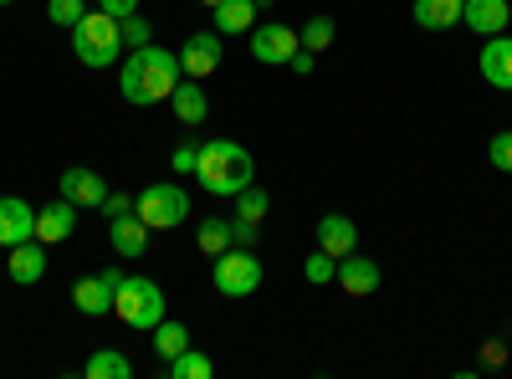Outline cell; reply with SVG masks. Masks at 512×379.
Segmentation results:
<instances>
[{
    "label": "cell",
    "mask_w": 512,
    "mask_h": 379,
    "mask_svg": "<svg viewBox=\"0 0 512 379\" xmlns=\"http://www.w3.org/2000/svg\"><path fill=\"white\" fill-rule=\"evenodd\" d=\"M338 287L349 292V298H369V292H379V262L359 257V251H349V257H338Z\"/></svg>",
    "instance_id": "cell-15"
},
{
    "label": "cell",
    "mask_w": 512,
    "mask_h": 379,
    "mask_svg": "<svg viewBox=\"0 0 512 379\" xmlns=\"http://www.w3.org/2000/svg\"><path fill=\"white\" fill-rule=\"evenodd\" d=\"M477 67H482V82L497 93H512V36H482V52H477Z\"/></svg>",
    "instance_id": "cell-9"
},
{
    "label": "cell",
    "mask_w": 512,
    "mask_h": 379,
    "mask_svg": "<svg viewBox=\"0 0 512 379\" xmlns=\"http://www.w3.org/2000/svg\"><path fill=\"white\" fill-rule=\"evenodd\" d=\"M134 216H139L149 231H175V226L190 221V195H185V185H175V180L144 185L139 200H134Z\"/></svg>",
    "instance_id": "cell-5"
},
{
    "label": "cell",
    "mask_w": 512,
    "mask_h": 379,
    "mask_svg": "<svg viewBox=\"0 0 512 379\" xmlns=\"http://www.w3.org/2000/svg\"><path fill=\"white\" fill-rule=\"evenodd\" d=\"M267 210H272V195L262 185H246L236 195V221H251V226H262L267 221Z\"/></svg>",
    "instance_id": "cell-25"
},
{
    "label": "cell",
    "mask_w": 512,
    "mask_h": 379,
    "mask_svg": "<svg viewBox=\"0 0 512 379\" xmlns=\"http://www.w3.org/2000/svg\"><path fill=\"white\" fill-rule=\"evenodd\" d=\"M195 180H200L205 195L236 200L246 185H256V159L236 139H205L200 144V159H195Z\"/></svg>",
    "instance_id": "cell-2"
},
{
    "label": "cell",
    "mask_w": 512,
    "mask_h": 379,
    "mask_svg": "<svg viewBox=\"0 0 512 379\" xmlns=\"http://www.w3.org/2000/svg\"><path fill=\"white\" fill-rule=\"evenodd\" d=\"M128 210H134V195H113V190H108V200H103V216L113 221V216H128Z\"/></svg>",
    "instance_id": "cell-33"
},
{
    "label": "cell",
    "mask_w": 512,
    "mask_h": 379,
    "mask_svg": "<svg viewBox=\"0 0 512 379\" xmlns=\"http://www.w3.org/2000/svg\"><path fill=\"white\" fill-rule=\"evenodd\" d=\"M210 374H216V364H210L195 344L185 354H175V359H164V379H210Z\"/></svg>",
    "instance_id": "cell-23"
},
{
    "label": "cell",
    "mask_w": 512,
    "mask_h": 379,
    "mask_svg": "<svg viewBox=\"0 0 512 379\" xmlns=\"http://www.w3.org/2000/svg\"><path fill=\"white\" fill-rule=\"evenodd\" d=\"M195 159H200V144H180L175 149V175H195Z\"/></svg>",
    "instance_id": "cell-32"
},
{
    "label": "cell",
    "mask_w": 512,
    "mask_h": 379,
    "mask_svg": "<svg viewBox=\"0 0 512 379\" xmlns=\"http://www.w3.org/2000/svg\"><path fill=\"white\" fill-rule=\"evenodd\" d=\"M57 190H62L77 210H103V200H108V180H103L98 170H88V164H72V170H62Z\"/></svg>",
    "instance_id": "cell-8"
},
{
    "label": "cell",
    "mask_w": 512,
    "mask_h": 379,
    "mask_svg": "<svg viewBox=\"0 0 512 379\" xmlns=\"http://www.w3.org/2000/svg\"><path fill=\"white\" fill-rule=\"evenodd\" d=\"M118 36H123V52H134V47H149V41H154V31H149V21H144L139 11L118 21Z\"/></svg>",
    "instance_id": "cell-28"
},
{
    "label": "cell",
    "mask_w": 512,
    "mask_h": 379,
    "mask_svg": "<svg viewBox=\"0 0 512 379\" xmlns=\"http://www.w3.org/2000/svg\"><path fill=\"white\" fill-rule=\"evenodd\" d=\"M256 26V0H221L216 6V31L221 36H246Z\"/></svg>",
    "instance_id": "cell-21"
},
{
    "label": "cell",
    "mask_w": 512,
    "mask_h": 379,
    "mask_svg": "<svg viewBox=\"0 0 512 379\" xmlns=\"http://www.w3.org/2000/svg\"><path fill=\"white\" fill-rule=\"evenodd\" d=\"M482 364H487V369L507 364V344H502V339H487V344H482Z\"/></svg>",
    "instance_id": "cell-34"
},
{
    "label": "cell",
    "mask_w": 512,
    "mask_h": 379,
    "mask_svg": "<svg viewBox=\"0 0 512 379\" xmlns=\"http://www.w3.org/2000/svg\"><path fill=\"white\" fill-rule=\"evenodd\" d=\"M72 52H77V62L82 67H113V62H123V36H118V16H108V11H88L77 26H72Z\"/></svg>",
    "instance_id": "cell-3"
},
{
    "label": "cell",
    "mask_w": 512,
    "mask_h": 379,
    "mask_svg": "<svg viewBox=\"0 0 512 379\" xmlns=\"http://www.w3.org/2000/svg\"><path fill=\"white\" fill-rule=\"evenodd\" d=\"M98 11H108V16L123 21V16H134V11H139V0H98Z\"/></svg>",
    "instance_id": "cell-35"
},
{
    "label": "cell",
    "mask_w": 512,
    "mask_h": 379,
    "mask_svg": "<svg viewBox=\"0 0 512 379\" xmlns=\"http://www.w3.org/2000/svg\"><path fill=\"white\" fill-rule=\"evenodd\" d=\"M82 374L88 379H134V364H128L118 349H93L88 364H82Z\"/></svg>",
    "instance_id": "cell-22"
},
{
    "label": "cell",
    "mask_w": 512,
    "mask_h": 379,
    "mask_svg": "<svg viewBox=\"0 0 512 379\" xmlns=\"http://www.w3.org/2000/svg\"><path fill=\"white\" fill-rule=\"evenodd\" d=\"M185 349H190V328L164 318V323L154 328V354H159V359H175V354H185Z\"/></svg>",
    "instance_id": "cell-26"
},
{
    "label": "cell",
    "mask_w": 512,
    "mask_h": 379,
    "mask_svg": "<svg viewBox=\"0 0 512 379\" xmlns=\"http://www.w3.org/2000/svg\"><path fill=\"white\" fill-rule=\"evenodd\" d=\"M36 236V210L21 200V195H0V246H21Z\"/></svg>",
    "instance_id": "cell-11"
},
{
    "label": "cell",
    "mask_w": 512,
    "mask_h": 379,
    "mask_svg": "<svg viewBox=\"0 0 512 379\" xmlns=\"http://www.w3.org/2000/svg\"><path fill=\"white\" fill-rule=\"evenodd\" d=\"M149 236H154V231L134 216V210H128V216H113V221H108V246L118 251L123 262H139L144 251H149Z\"/></svg>",
    "instance_id": "cell-12"
},
{
    "label": "cell",
    "mask_w": 512,
    "mask_h": 379,
    "mask_svg": "<svg viewBox=\"0 0 512 379\" xmlns=\"http://www.w3.org/2000/svg\"><path fill=\"white\" fill-rule=\"evenodd\" d=\"M313 57H318V52H308V47H297V52H292V62H287V67H292V72H297V77H308V72H313Z\"/></svg>",
    "instance_id": "cell-37"
},
{
    "label": "cell",
    "mask_w": 512,
    "mask_h": 379,
    "mask_svg": "<svg viewBox=\"0 0 512 379\" xmlns=\"http://www.w3.org/2000/svg\"><path fill=\"white\" fill-rule=\"evenodd\" d=\"M507 21H512L507 0H466V11H461V26L477 31V36H502Z\"/></svg>",
    "instance_id": "cell-16"
},
{
    "label": "cell",
    "mask_w": 512,
    "mask_h": 379,
    "mask_svg": "<svg viewBox=\"0 0 512 379\" xmlns=\"http://www.w3.org/2000/svg\"><path fill=\"white\" fill-rule=\"evenodd\" d=\"M47 16H52V26H77L82 16H88V0H47Z\"/></svg>",
    "instance_id": "cell-30"
},
{
    "label": "cell",
    "mask_w": 512,
    "mask_h": 379,
    "mask_svg": "<svg viewBox=\"0 0 512 379\" xmlns=\"http://www.w3.org/2000/svg\"><path fill=\"white\" fill-rule=\"evenodd\" d=\"M221 57H226L221 31H190V36H185V47H180V67H185V77H210V72L221 67Z\"/></svg>",
    "instance_id": "cell-10"
},
{
    "label": "cell",
    "mask_w": 512,
    "mask_h": 379,
    "mask_svg": "<svg viewBox=\"0 0 512 379\" xmlns=\"http://www.w3.org/2000/svg\"><path fill=\"white\" fill-rule=\"evenodd\" d=\"M318 246L328 251V257H349V251H359V226L333 210V216L318 221Z\"/></svg>",
    "instance_id": "cell-18"
},
{
    "label": "cell",
    "mask_w": 512,
    "mask_h": 379,
    "mask_svg": "<svg viewBox=\"0 0 512 379\" xmlns=\"http://www.w3.org/2000/svg\"><path fill=\"white\" fill-rule=\"evenodd\" d=\"M47 251H52V246H41L36 236L21 241V246H11V262H6L11 282H16V287H36L41 277H47Z\"/></svg>",
    "instance_id": "cell-14"
},
{
    "label": "cell",
    "mask_w": 512,
    "mask_h": 379,
    "mask_svg": "<svg viewBox=\"0 0 512 379\" xmlns=\"http://www.w3.org/2000/svg\"><path fill=\"white\" fill-rule=\"evenodd\" d=\"M246 36H251V57L262 67H287L292 52L303 47V36H297L292 26H282V21H262V26H251Z\"/></svg>",
    "instance_id": "cell-7"
},
{
    "label": "cell",
    "mask_w": 512,
    "mask_h": 379,
    "mask_svg": "<svg viewBox=\"0 0 512 379\" xmlns=\"http://www.w3.org/2000/svg\"><path fill=\"white\" fill-rule=\"evenodd\" d=\"M415 26L420 31H451L461 26V11H466V0H415Z\"/></svg>",
    "instance_id": "cell-20"
},
{
    "label": "cell",
    "mask_w": 512,
    "mask_h": 379,
    "mask_svg": "<svg viewBox=\"0 0 512 379\" xmlns=\"http://www.w3.org/2000/svg\"><path fill=\"white\" fill-rule=\"evenodd\" d=\"M200 6H205V11H216V6H221V0H200Z\"/></svg>",
    "instance_id": "cell-38"
},
{
    "label": "cell",
    "mask_w": 512,
    "mask_h": 379,
    "mask_svg": "<svg viewBox=\"0 0 512 379\" xmlns=\"http://www.w3.org/2000/svg\"><path fill=\"white\" fill-rule=\"evenodd\" d=\"M169 103H175V118L185 123V129H200L205 113H210V98H205V88H200V77H180L175 93H169Z\"/></svg>",
    "instance_id": "cell-17"
},
{
    "label": "cell",
    "mask_w": 512,
    "mask_h": 379,
    "mask_svg": "<svg viewBox=\"0 0 512 379\" xmlns=\"http://www.w3.org/2000/svg\"><path fill=\"white\" fill-rule=\"evenodd\" d=\"M72 231H77V205H72L67 195H57L52 205L36 210V241H41V246H57V241H67Z\"/></svg>",
    "instance_id": "cell-13"
},
{
    "label": "cell",
    "mask_w": 512,
    "mask_h": 379,
    "mask_svg": "<svg viewBox=\"0 0 512 379\" xmlns=\"http://www.w3.org/2000/svg\"><path fill=\"white\" fill-rule=\"evenodd\" d=\"M303 277H308L313 287H323V282H333V277H338V257H328V251L318 246V251H313V257L303 262Z\"/></svg>",
    "instance_id": "cell-29"
},
{
    "label": "cell",
    "mask_w": 512,
    "mask_h": 379,
    "mask_svg": "<svg viewBox=\"0 0 512 379\" xmlns=\"http://www.w3.org/2000/svg\"><path fill=\"white\" fill-rule=\"evenodd\" d=\"M333 31H338L333 16H308V26L297 31V36H303V47H308V52H328V47H333Z\"/></svg>",
    "instance_id": "cell-27"
},
{
    "label": "cell",
    "mask_w": 512,
    "mask_h": 379,
    "mask_svg": "<svg viewBox=\"0 0 512 379\" xmlns=\"http://www.w3.org/2000/svg\"><path fill=\"white\" fill-rule=\"evenodd\" d=\"M180 52H169V47H134V52H123L118 62V93L134 103V108H154V103H169V93H175V82H180Z\"/></svg>",
    "instance_id": "cell-1"
},
{
    "label": "cell",
    "mask_w": 512,
    "mask_h": 379,
    "mask_svg": "<svg viewBox=\"0 0 512 379\" xmlns=\"http://www.w3.org/2000/svg\"><path fill=\"white\" fill-rule=\"evenodd\" d=\"M113 313L128 323V328H144L154 333L164 323V287L154 277H123L118 292H113Z\"/></svg>",
    "instance_id": "cell-4"
},
{
    "label": "cell",
    "mask_w": 512,
    "mask_h": 379,
    "mask_svg": "<svg viewBox=\"0 0 512 379\" xmlns=\"http://www.w3.org/2000/svg\"><path fill=\"white\" fill-rule=\"evenodd\" d=\"M0 6H11V0H0Z\"/></svg>",
    "instance_id": "cell-39"
},
{
    "label": "cell",
    "mask_w": 512,
    "mask_h": 379,
    "mask_svg": "<svg viewBox=\"0 0 512 379\" xmlns=\"http://www.w3.org/2000/svg\"><path fill=\"white\" fill-rule=\"evenodd\" d=\"M256 231H262V226H251V221H231V241H236V246H256Z\"/></svg>",
    "instance_id": "cell-36"
},
{
    "label": "cell",
    "mask_w": 512,
    "mask_h": 379,
    "mask_svg": "<svg viewBox=\"0 0 512 379\" xmlns=\"http://www.w3.org/2000/svg\"><path fill=\"white\" fill-rule=\"evenodd\" d=\"M195 246L205 251L210 262L221 257V251H231L236 241H231V221H200V231H195Z\"/></svg>",
    "instance_id": "cell-24"
},
{
    "label": "cell",
    "mask_w": 512,
    "mask_h": 379,
    "mask_svg": "<svg viewBox=\"0 0 512 379\" xmlns=\"http://www.w3.org/2000/svg\"><path fill=\"white\" fill-rule=\"evenodd\" d=\"M487 159H492V170L512 175V129H502V134L487 139Z\"/></svg>",
    "instance_id": "cell-31"
},
{
    "label": "cell",
    "mask_w": 512,
    "mask_h": 379,
    "mask_svg": "<svg viewBox=\"0 0 512 379\" xmlns=\"http://www.w3.org/2000/svg\"><path fill=\"white\" fill-rule=\"evenodd\" d=\"M262 287V262H256L251 246H231L216 257V292L221 298H251Z\"/></svg>",
    "instance_id": "cell-6"
},
{
    "label": "cell",
    "mask_w": 512,
    "mask_h": 379,
    "mask_svg": "<svg viewBox=\"0 0 512 379\" xmlns=\"http://www.w3.org/2000/svg\"><path fill=\"white\" fill-rule=\"evenodd\" d=\"M113 282L98 272V277H82L77 287H72V303H77V313H88V318H103V313H113Z\"/></svg>",
    "instance_id": "cell-19"
}]
</instances>
